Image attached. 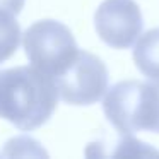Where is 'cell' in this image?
<instances>
[{"label":"cell","mask_w":159,"mask_h":159,"mask_svg":"<svg viewBox=\"0 0 159 159\" xmlns=\"http://www.w3.org/2000/svg\"><path fill=\"white\" fill-rule=\"evenodd\" d=\"M58 103L57 86L33 65L0 70V118L31 132L52 118Z\"/></svg>","instance_id":"1"},{"label":"cell","mask_w":159,"mask_h":159,"mask_svg":"<svg viewBox=\"0 0 159 159\" xmlns=\"http://www.w3.org/2000/svg\"><path fill=\"white\" fill-rule=\"evenodd\" d=\"M103 111L121 135L159 134V82L121 80L106 91Z\"/></svg>","instance_id":"2"},{"label":"cell","mask_w":159,"mask_h":159,"mask_svg":"<svg viewBox=\"0 0 159 159\" xmlns=\"http://www.w3.org/2000/svg\"><path fill=\"white\" fill-rule=\"evenodd\" d=\"M22 46L31 65L52 80L57 79L79 53L72 31L55 19H43L29 26L22 36Z\"/></svg>","instance_id":"3"},{"label":"cell","mask_w":159,"mask_h":159,"mask_svg":"<svg viewBox=\"0 0 159 159\" xmlns=\"http://www.w3.org/2000/svg\"><path fill=\"white\" fill-rule=\"evenodd\" d=\"M108 79V69L103 60L86 50H79L74 62L53 82L60 99L75 106H89L104 98Z\"/></svg>","instance_id":"4"},{"label":"cell","mask_w":159,"mask_h":159,"mask_svg":"<svg viewBox=\"0 0 159 159\" xmlns=\"http://www.w3.org/2000/svg\"><path fill=\"white\" fill-rule=\"evenodd\" d=\"M96 33L108 46L125 50L135 45L144 28V19L134 0H104L94 14Z\"/></svg>","instance_id":"5"},{"label":"cell","mask_w":159,"mask_h":159,"mask_svg":"<svg viewBox=\"0 0 159 159\" xmlns=\"http://www.w3.org/2000/svg\"><path fill=\"white\" fill-rule=\"evenodd\" d=\"M134 62L142 75L159 82V28L139 36L134 48Z\"/></svg>","instance_id":"6"},{"label":"cell","mask_w":159,"mask_h":159,"mask_svg":"<svg viewBox=\"0 0 159 159\" xmlns=\"http://www.w3.org/2000/svg\"><path fill=\"white\" fill-rule=\"evenodd\" d=\"M21 43V26L14 14L0 9V63L9 60Z\"/></svg>","instance_id":"7"},{"label":"cell","mask_w":159,"mask_h":159,"mask_svg":"<svg viewBox=\"0 0 159 159\" xmlns=\"http://www.w3.org/2000/svg\"><path fill=\"white\" fill-rule=\"evenodd\" d=\"M24 2L26 0H0V9L9 12V14L17 16L24 7Z\"/></svg>","instance_id":"8"}]
</instances>
